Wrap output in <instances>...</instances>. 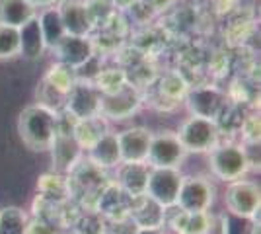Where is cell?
<instances>
[{"instance_id":"obj_12","label":"cell","mask_w":261,"mask_h":234,"mask_svg":"<svg viewBox=\"0 0 261 234\" xmlns=\"http://www.w3.org/2000/svg\"><path fill=\"white\" fill-rule=\"evenodd\" d=\"M61 65L80 70L86 65L92 57L96 55L94 51V43L90 37H80V35H65L57 47L53 49Z\"/></svg>"},{"instance_id":"obj_20","label":"cell","mask_w":261,"mask_h":234,"mask_svg":"<svg viewBox=\"0 0 261 234\" xmlns=\"http://www.w3.org/2000/svg\"><path fill=\"white\" fill-rule=\"evenodd\" d=\"M109 131L108 127V119L103 115H96V117H88V119H76L74 123V129H72V135L78 141V145L84 148H90L98 139H101L103 135Z\"/></svg>"},{"instance_id":"obj_4","label":"cell","mask_w":261,"mask_h":234,"mask_svg":"<svg viewBox=\"0 0 261 234\" xmlns=\"http://www.w3.org/2000/svg\"><path fill=\"white\" fill-rule=\"evenodd\" d=\"M215 195L217 188L208 176H184L175 207L189 213H208L215 203Z\"/></svg>"},{"instance_id":"obj_14","label":"cell","mask_w":261,"mask_h":234,"mask_svg":"<svg viewBox=\"0 0 261 234\" xmlns=\"http://www.w3.org/2000/svg\"><path fill=\"white\" fill-rule=\"evenodd\" d=\"M57 8L61 14L66 35L90 37L92 30H94V23L90 20L84 0H59Z\"/></svg>"},{"instance_id":"obj_21","label":"cell","mask_w":261,"mask_h":234,"mask_svg":"<svg viewBox=\"0 0 261 234\" xmlns=\"http://www.w3.org/2000/svg\"><path fill=\"white\" fill-rule=\"evenodd\" d=\"M37 20H39V25H41V32H43L47 49L53 51L55 47H57V43L66 35L65 25H63V20H61V14H59L57 4H55V6L41 8V12L37 14Z\"/></svg>"},{"instance_id":"obj_11","label":"cell","mask_w":261,"mask_h":234,"mask_svg":"<svg viewBox=\"0 0 261 234\" xmlns=\"http://www.w3.org/2000/svg\"><path fill=\"white\" fill-rule=\"evenodd\" d=\"M166 224L175 234H211L217 226L215 217L208 213H189L177 207L166 209Z\"/></svg>"},{"instance_id":"obj_9","label":"cell","mask_w":261,"mask_h":234,"mask_svg":"<svg viewBox=\"0 0 261 234\" xmlns=\"http://www.w3.org/2000/svg\"><path fill=\"white\" fill-rule=\"evenodd\" d=\"M185 156L187 152L179 143L177 135L172 131H164L152 135L146 164L152 168H179L184 164Z\"/></svg>"},{"instance_id":"obj_2","label":"cell","mask_w":261,"mask_h":234,"mask_svg":"<svg viewBox=\"0 0 261 234\" xmlns=\"http://www.w3.org/2000/svg\"><path fill=\"white\" fill-rule=\"evenodd\" d=\"M208 154V170L217 179L230 184L236 179L246 178L250 172V158L246 152V146L236 143H218Z\"/></svg>"},{"instance_id":"obj_31","label":"cell","mask_w":261,"mask_h":234,"mask_svg":"<svg viewBox=\"0 0 261 234\" xmlns=\"http://www.w3.org/2000/svg\"><path fill=\"white\" fill-rule=\"evenodd\" d=\"M133 2H135V0H111V4H113L115 8H121V10H129L130 6H133Z\"/></svg>"},{"instance_id":"obj_3","label":"cell","mask_w":261,"mask_h":234,"mask_svg":"<svg viewBox=\"0 0 261 234\" xmlns=\"http://www.w3.org/2000/svg\"><path fill=\"white\" fill-rule=\"evenodd\" d=\"M177 139L181 146L185 148V152H211L215 146L220 143V129H218L217 121H211L205 117H195L189 115L177 129Z\"/></svg>"},{"instance_id":"obj_30","label":"cell","mask_w":261,"mask_h":234,"mask_svg":"<svg viewBox=\"0 0 261 234\" xmlns=\"http://www.w3.org/2000/svg\"><path fill=\"white\" fill-rule=\"evenodd\" d=\"M28 2L35 8H47V6H55L59 0H28Z\"/></svg>"},{"instance_id":"obj_7","label":"cell","mask_w":261,"mask_h":234,"mask_svg":"<svg viewBox=\"0 0 261 234\" xmlns=\"http://www.w3.org/2000/svg\"><path fill=\"white\" fill-rule=\"evenodd\" d=\"M184 174L179 168H152L148 172V181H146V193L150 199L160 203L164 209L175 207L177 193L181 188Z\"/></svg>"},{"instance_id":"obj_26","label":"cell","mask_w":261,"mask_h":234,"mask_svg":"<svg viewBox=\"0 0 261 234\" xmlns=\"http://www.w3.org/2000/svg\"><path fill=\"white\" fill-rule=\"evenodd\" d=\"M92 82L96 84V88L101 94H111V92L119 90L123 84H127V74L119 68H106V70H99L98 74L92 78Z\"/></svg>"},{"instance_id":"obj_17","label":"cell","mask_w":261,"mask_h":234,"mask_svg":"<svg viewBox=\"0 0 261 234\" xmlns=\"http://www.w3.org/2000/svg\"><path fill=\"white\" fill-rule=\"evenodd\" d=\"M88 160L98 168H117L121 164V150L117 133L108 131L88 148Z\"/></svg>"},{"instance_id":"obj_18","label":"cell","mask_w":261,"mask_h":234,"mask_svg":"<svg viewBox=\"0 0 261 234\" xmlns=\"http://www.w3.org/2000/svg\"><path fill=\"white\" fill-rule=\"evenodd\" d=\"M18 32H20V57L28 61H39L47 51V45L37 16L28 23H23L22 28H18Z\"/></svg>"},{"instance_id":"obj_22","label":"cell","mask_w":261,"mask_h":234,"mask_svg":"<svg viewBox=\"0 0 261 234\" xmlns=\"http://www.w3.org/2000/svg\"><path fill=\"white\" fill-rule=\"evenodd\" d=\"M28 215L23 209L10 205L0 209V234H28Z\"/></svg>"},{"instance_id":"obj_16","label":"cell","mask_w":261,"mask_h":234,"mask_svg":"<svg viewBox=\"0 0 261 234\" xmlns=\"http://www.w3.org/2000/svg\"><path fill=\"white\" fill-rule=\"evenodd\" d=\"M129 217L137 228H164L166 226V209L160 203L150 199L148 195H141L130 201Z\"/></svg>"},{"instance_id":"obj_6","label":"cell","mask_w":261,"mask_h":234,"mask_svg":"<svg viewBox=\"0 0 261 234\" xmlns=\"http://www.w3.org/2000/svg\"><path fill=\"white\" fill-rule=\"evenodd\" d=\"M101 110V92L96 84L86 78H76V82L66 92L65 112L70 113L74 119L96 117Z\"/></svg>"},{"instance_id":"obj_1","label":"cell","mask_w":261,"mask_h":234,"mask_svg":"<svg viewBox=\"0 0 261 234\" xmlns=\"http://www.w3.org/2000/svg\"><path fill=\"white\" fill-rule=\"evenodd\" d=\"M55 133H57V113L39 103L23 108L18 115V135L23 145L33 152L49 150Z\"/></svg>"},{"instance_id":"obj_5","label":"cell","mask_w":261,"mask_h":234,"mask_svg":"<svg viewBox=\"0 0 261 234\" xmlns=\"http://www.w3.org/2000/svg\"><path fill=\"white\" fill-rule=\"evenodd\" d=\"M224 205L232 215L240 219H257L259 217L261 205V191L259 186L251 179H236L226 184L224 190Z\"/></svg>"},{"instance_id":"obj_15","label":"cell","mask_w":261,"mask_h":234,"mask_svg":"<svg viewBox=\"0 0 261 234\" xmlns=\"http://www.w3.org/2000/svg\"><path fill=\"white\" fill-rule=\"evenodd\" d=\"M150 166L146 162H121L117 166V184L130 199H137L146 193Z\"/></svg>"},{"instance_id":"obj_27","label":"cell","mask_w":261,"mask_h":234,"mask_svg":"<svg viewBox=\"0 0 261 234\" xmlns=\"http://www.w3.org/2000/svg\"><path fill=\"white\" fill-rule=\"evenodd\" d=\"M187 82L184 80L181 74H177V72H170V74H166L162 78V82H160V92H162L164 98H168V100H179V98H185V94H187Z\"/></svg>"},{"instance_id":"obj_24","label":"cell","mask_w":261,"mask_h":234,"mask_svg":"<svg viewBox=\"0 0 261 234\" xmlns=\"http://www.w3.org/2000/svg\"><path fill=\"white\" fill-rule=\"evenodd\" d=\"M45 80L51 84V86H55L57 90H61V92H68L70 90V86L76 82V70L70 67H66V65H61V63H57V65H53V67L47 70V74H45Z\"/></svg>"},{"instance_id":"obj_28","label":"cell","mask_w":261,"mask_h":234,"mask_svg":"<svg viewBox=\"0 0 261 234\" xmlns=\"http://www.w3.org/2000/svg\"><path fill=\"white\" fill-rule=\"evenodd\" d=\"M242 131H244L246 145H259V117L257 115H250L242 125Z\"/></svg>"},{"instance_id":"obj_8","label":"cell","mask_w":261,"mask_h":234,"mask_svg":"<svg viewBox=\"0 0 261 234\" xmlns=\"http://www.w3.org/2000/svg\"><path fill=\"white\" fill-rule=\"evenodd\" d=\"M185 106L191 115L217 121L226 110V94L215 86H195L185 94Z\"/></svg>"},{"instance_id":"obj_13","label":"cell","mask_w":261,"mask_h":234,"mask_svg":"<svg viewBox=\"0 0 261 234\" xmlns=\"http://www.w3.org/2000/svg\"><path fill=\"white\" fill-rule=\"evenodd\" d=\"M152 135V131L146 127H130L117 133L121 162H146Z\"/></svg>"},{"instance_id":"obj_19","label":"cell","mask_w":261,"mask_h":234,"mask_svg":"<svg viewBox=\"0 0 261 234\" xmlns=\"http://www.w3.org/2000/svg\"><path fill=\"white\" fill-rule=\"evenodd\" d=\"M37 16V8L28 0H0V23L10 28H22Z\"/></svg>"},{"instance_id":"obj_10","label":"cell","mask_w":261,"mask_h":234,"mask_svg":"<svg viewBox=\"0 0 261 234\" xmlns=\"http://www.w3.org/2000/svg\"><path fill=\"white\" fill-rule=\"evenodd\" d=\"M139 108H141V94L135 86H130L127 82L111 94H101L99 115H103L106 119H113V121H123V119L133 117L139 112Z\"/></svg>"},{"instance_id":"obj_25","label":"cell","mask_w":261,"mask_h":234,"mask_svg":"<svg viewBox=\"0 0 261 234\" xmlns=\"http://www.w3.org/2000/svg\"><path fill=\"white\" fill-rule=\"evenodd\" d=\"M20 57V32L18 28L0 23V61H12Z\"/></svg>"},{"instance_id":"obj_32","label":"cell","mask_w":261,"mask_h":234,"mask_svg":"<svg viewBox=\"0 0 261 234\" xmlns=\"http://www.w3.org/2000/svg\"><path fill=\"white\" fill-rule=\"evenodd\" d=\"M135 234H166L164 228H137Z\"/></svg>"},{"instance_id":"obj_23","label":"cell","mask_w":261,"mask_h":234,"mask_svg":"<svg viewBox=\"0 0 261 234\" xmlns=\"http://www.w3.org/2000/svg\"><path fill=\"white\" fill-rule=\"evenodd\" d=\"M65 100H66V94L57 90L55 86H51L45 78H41L39 86H37V103L43 106L47 110L51 112L59 113L65 110Z\"/></svg>"},{"instance_id":"obj_29","label":"cell","mask_w":261,"mask_h":234,"mask_svg":"<svg viewBox=\"0 0 261 234\" xmlns=\"http://www.w3.org/2000/svg\"><path fill=\"white\" fill-rule=\"evenodd\" d=\"M177 0H150V6L154 10H166L170 6H174Z\"/></svg>"}]
</instances>
